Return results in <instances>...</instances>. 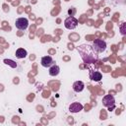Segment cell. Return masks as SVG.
Here are the masks:
<instances>
[{"instance_id":"obj_1","label":"cell","mask_w":126,"mask_h":126,"mask_svg":"<svg viewBox=\"0 0 126 126\" xmlns=\"http://www.w3.org/2000/svg\"><path fill=\"white\" fill-rule=\"evenodd\" d=\"M77 50L81 55L83 61L87 64L94 63L98 58L97 53L94 50V48L90 44H81L77 46Z\"/></svg>"},{"instance_id":"obj_2","label":"cell","mask_w":126,"mask_h":126,"mask_svg":"<svg viewBox=\"0 0 126 126\" xmlns=\"http://www.w3.org/2000/svg\"><path fill=\"white\" fill-rule=\"evenodd\" d=\"M92 47L94 48V50L96 53H101V52H103L106 49V42L104 40H102V39L97 38V39L94 40Z\"/></svg>"},{"instance_id":"obj_3","label":"cell","mask_w":126,"mask_h":126,"mask_svg":"<svg viewBox=\"0 0 126 126\" xmlns=\"http://www.w3.org/2000/svg\"><path fill=\"white\" fill-rule=\"evenodd\" d=\"M102 104H103V106L107 107L109 111H111L115 106V99H114L113 95H111V94L104 95L102 97Z\"/></svg>"},{"instance_id":"obj_4","label":"cell","mask_w":126,"mask_h":126,"mask_svg":"<svg viewBox=\"0 0 126 126\" xmlns=\"http://www.w3.org/2000/svg\"><path fill=\"white\" fill-rule=\"evenodd\" d=\"M78 24H79L78 20L75 17H73V16H69L64 21V26H65V28L67 30H74V29H76Z\"/></svg>"},{"instance_id":"obj_5","label":"cell","mask_w":126,"mask_h":126,"mask_svg":"<svg viewBox=\"0 0 126 126\" xmlns=\"http://www.w3.org/2000/svg\"><path fill=\"white\" fill-rule=\"evenodd\" d=\"M15 26L18 30H21V31H25L28 29L29 27V20L27 18H19L16 20L15 22Z\"/></svg>"},{"instance_id":"obj_6","label":"cell","mask_w":126,"mask_h":126,"mask_svg":"<svg viewBox=\"0 0 126 126\" xmlns=\"http://www.w3.org/2000/svg\"><path fill=\"white\" fill-rule=\"evenodd\" d=\"M40 64L42 67H45V68H49L50 66H52L54 64V60L51 56L47 55V56H43L40 60Z\"/></svg>"},{"instance_id":"obj_7","label":"cell","mask_w":126,"mask_h":126,"mask_svg":"<svg viewBox=\"0 0 126 126\" xmlns=\"http://www.w3.org/2000/svg\"><path fill=\"white\" fill-rule=\"evenodd\" d=\"M83 110V104L80 102H72L69 105V111L72 113H78Z\"/></svg>"},{"instance_id":"obj_8","label":"cell","mask_w":126,"mask_h":126,"mask_svg":"<svg viewBox=\"0 0 126 126\" xmlns=\"http://www.w3.org/2000/svg\"><path fill=\"white\" fill-rule=\"evenodd\" d=\"M90 79L94 82H99L102 79V75L98 71H91L90 72Z\"/></svg>"},{"instance_id":"obj_9","label":"cell","mask_w":126,"mask_h":126,"mask_svg":"<svg viewBox=\"0 0 126 126\" xmlns=\"http://www.w3.org/2000/svg\"><path fill=\"white\" fill-rule=\"evenodd\" d=\"M85 89V84L82 81H76L73 84V90L76 93H81Z\"/></svg>"},{"instance_id":"obj_10","label":"cell","mask_w":126,"mask_h":126,"mask_svg":"<svg viewBox=\"0 0 126 126\" xmlns=\"http://www.w3.org/2000/svg\"><path fill=\"white\" fill-rule=\"evenodd\" d=\"M59 72H60V68H59L58 65L53 64L52 66L49 67V75H50V76L55 77V76H57V75L59 74Z\"/></svg>"},{"instance_id":"obj_11","label":"cell","mask_w":126,"mask_h":126,"mask_svg":"<svg viewBox=\"0 0 126 126\" xmlns=\"http://www.w3.org/2000/svg\"><path fill=\"white\" fill-rule=\"evenodd\" d=\"M28 55V52L26 49L24 48H18L16 50V57L19 58V59H23V58H26Z\"/></svg>"},{"instance_id":"obj_12","label":"cell","mask_w":126,"mask_h":126,"mask_svg":"<svg viewBox=\"0 0 126 126\" xmlns=\"http://www.w3.org/2000/svg\"><path fill=\"white\" fill-rule=\"evenodd\" d=\"M4 62H5L6 64H8V63H13L12 61H10V60H7V59H5V60H4ZM12 67H16V64H13V65H12Z\"/></svg>"}]
</instances>
